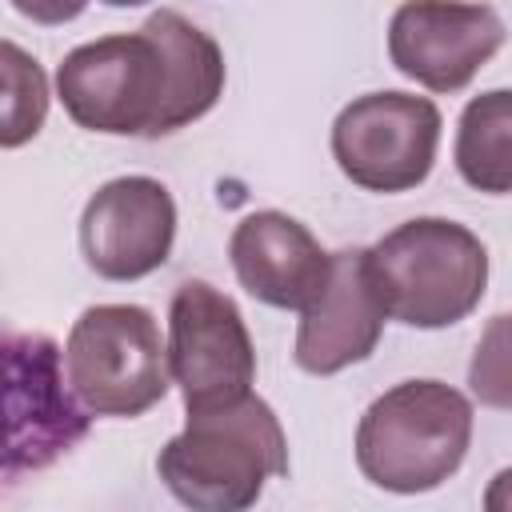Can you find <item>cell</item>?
Masks as SVG:
<instances>
[{
  "label": "cell",
  "instance_id": "obj_1",
  "mask_svg": "<svg viewBox=\"0 0 512 512\" xmlns=\"http://www.w3.org/2000/svg\"><path fill=\"white\" fill-rule=\"evenodd\" d=\"M156 472L188 508L244 512L268 480L288 476V440L272 404L248 392L236 404L188 412L184 432L160 448Z\"/></svg>",
  "mask_w": 512,
  "mask_h": 512
},
{
  "label": "cell",
  "instance_id": "obj_2",
  "mask_svg": "<svg viewBox=\"0 0 512 512\" xmlns=\"http://www.w3.org/2000/svg\"><path fill=\"white\" fill-rule=\"evenodd\" d=\"M384 316L408 328L460 324L488 288V248L444 216H416L364 248Z\"/></svg>",
  "mask_w": 512,
  "mask_h": 512
},
{
  "label": "cell",
  "instance_id": "obj_3",
  "mask_svg": "<svg viewBox=\"0 0 512 512\" xmlns=\"http://www.w3.org/2000/svg\"><path fill=\"white\" fill-rule=\"evenodd\" d=\"M472 404L444 380H404L376 396L356 424V464L384 492L440 488L468 456Z\"/></svg>",
  "mask_w": 512,
  "mask_h": 512
},
{
  "label": "cell",
  "instance_id": "obj_4",
  "mask_svg": "<svg viewBox=\"0 0 512 512\" xmlns=\"http://www.w3.org/2000/svg\"><path fill=\"white\" fill-rule=\"evenodd\" d=\"M64 112L104 136H164L172 96L168 56L144 28L116 32L72 48L56 68Z\"/></svg>",
  "mask_w": 512,
  "mask_h": 512
},
{
  "label": "cell",
  "instance_id": "obj_5",
  "mask_svg": "<svg viewBox=\"0 0 512 512\" xmlns=\"http://www.w3.org/2000/svg\"><path fill=\"white\" fill-rule=\"evenodd\" d=\"M64 380L92 416H144L168 392L160 324L140 304H92L64 344Z\"/></svg>",
  "mask_w": 512,
  "mask_h": 512
},
{
  "label": "cell",
  "instance_id": "obj_6",
  "mask_svg": "<svg viewBox=\"0 0 512 512\" xmlns=\"http://www.w3.org/2000/svg\"><path fill=\"white\" fill-rule=\"evenodd\" d=\"M168 376L188 412H212L252 392L256 348L232 296L208 280H184L168 304Z\"/></svg>",
  "mask_w": 512,
  "mask_h": 512
},
{
  "label": "cell",
  "instance_id": "obj_7",
  "mask_svg": "<svg viewBox=\"0 0 512 512\" xmlns=\"http://www.w3.org/2000/svg\"><path fill=\"white\" fill-rule=\"evenodd\" d=\"M440 128V108L428 96L368 92L332 120V156L364 192H408L428 180Z\"/></svg>",
  "mask_w": 512,
  "mask_h": 512
},
{
  "label": "cell",
  "instance_id": "obj_8",
  "mask_svg": "<svg viewBox=\"0 0 512 512\" xmlns=\"http://www.w3.org/2000/svg\"><path fill=\"white\" fill-rule=\"evenodd\" d=\"M88 432L60 376V348L48 336L0 332V476L44 468Z\"/></svg>",
  "mask_w": 512,
  "mask_h": 512
},
{
  "label": "cell",
  "instance_id": "obj_9",
  "mask_svg": "<svg viewBox=\"0 0 512 512\" xmlns=\"http://www.w3.org/2000/svg\"><path fill=\"white\" fill-rule=\"evenodd\" d=\"M504 48V20L492 4L404 0L388 20V56L400 76L428 92H460Z\"/></svg>",
  "mask_w": 512,
  "mask_h": 512
},
{
  "label": "cell",
  "instance_id": "obj_10",
  "mask_svg": "<svg viewBox=\"0 0 512 512\" xmlns=\"http://www.w3.org/2000/svg\"><path fill=\"white\" fill-rule=\"evenodd\" d=\"M176 240V200L152 176H116L100 184L80 212V252L104 280H140L156 272Z\"/></svg>",
  "mask_w": 512,
  "mask_h": 512
},
{
  "label": "cell",
  "instance_id": "obj_11",
  "mask_svg": "<svg viewBox=\"0 0 512 512\" xmlns=\"http://www.w3.org/2000/svg\"><path fill=\"white\" fill-rule=\"evenodd\" d=\"M228 260L252 300L284 312L308 308L332 276V252H324L296 216L276 208L248 212L232 228Z\"/></svg>",
  "mask_w": 512,
  "mask_h": 512
},
{
  "label": "cell",
  "instance_id": "obj_12",
  "mask_svg": "<svg viewBox=\"0 0 512 512\" xmlns=\"http://www.w3.org/2000/svg\"><path fill=\"white\" fill-rule=\"evenodd\" d=\"M384 320L388 316L368 276L364 248L332 252V276L324 292L300 308L292 356L308 376H336L376 352Z\"/></svg>",
  "mask_w": 512,
  "mask_h": 512
},
{
  "label": "cell",
  "instance_id": "obj_13",
  "mask_svg": "<svg viewBox=\"0 0 512 512\" xmlns=\"http://www.w3.org/2000/svg\"><path fill=\"white\" fill-rule=\"evenodd\" d=\"M140 28L152 32L168 56V76H172V96L164 112V136H168L216 108L224 92V52L204 28H196L188 16L172 8L152 12Z\"/></svg>",
  "mask_w": 512,
  "mask_h": 512
},
{
  "label": "cell",
  "instance_id": "obj_14",
  "mask_svg": "<svg viewBox=\"0 0 512 512\" xmlns=\"http://www.w3.org/2000/svg\"><path fill=\"white\" fill-rule=\"evenodd\" d=\"M456 168L460 176L492 196L512 188V92L492 88L472 96L456 128Z\"/></svg>",
  "mask_w": 512,
  "mask_h": 512
},
{
  "label": "cell",
  "instance_id": "obj_15",
  "mask_svg": "<svg viewBox=\"0 0 512 512\" xmlns=\"http://www.w3.org/2000/svg\"><path fill=\"white\" fill-rule=\"evenodd\" d=\"M48 76L32 52L0 40V148H20L36 140L48 120Z\"/></svg>",
  "mask_w": 512,
  "mask_h": 512
},
{
  "label": "cell",
  "instance_id": "obj_16",
  "mask_svg": "<svg viewBox=\"0 0 512 512\" xmlns=\"http://www.w3.org/2000/svg\"><path fill=\"white\" fill-rule=\"evenodd\" d=\"M472 392L492 404V408H508V372H504V316L492 320L488 336L476 348L472 360Z\"/></svg>",
  "mask_w": 512,
  "mask_h": 512
},
{
  "label": "cell",
  "instance_id": "obj_17",
  "mask_svg": "<svg viewBox=\"0 0 512 512\" xmlns=\"http://www.w3.org/2000/svg\"><path fill=\"white\" fill-rule=\"evenodd\" d=\"M12 8H16L20 16H28L32 24L56 28V24L76 20V16L88 8V0H12Z\"/></svg>",
  "mask_w": 512,
  "mask_h": 512
},
{
  "label": "cell",
  "instance_id": "obj_18",
  "mask_svg": "<svg viewBox=\"0 0 512 512\" xmlns=\"http://www.w3.org/2000/svg\"><path fill=\"white\" fill-rule=\"evenodd\" d=\"M100 4H108V8H140L148 0H100Z\"/></svg>",
  "mask_w": 512,
  "mask_h": 512
}]
</instances>
